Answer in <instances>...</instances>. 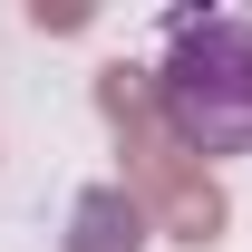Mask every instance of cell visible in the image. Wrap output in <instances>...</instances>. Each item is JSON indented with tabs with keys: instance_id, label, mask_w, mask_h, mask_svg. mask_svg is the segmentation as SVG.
Masks as SVG:
<instances>
[{
	"instance_id": "6da1fadb",
	"label": "cell",
	"mask_w": 252,
	"mask_h": 252,
	"mask_svg": "<svg viewBox=\"0 0 252 252\" xmlns=\"http://www.w3.org/2000/svg\"><path fill=\"white\" fill-rule=\"evenodd\" d=\"M156 107L194 156H252V20H175L156 68Z\"/></svg>"
}]
</instances>
